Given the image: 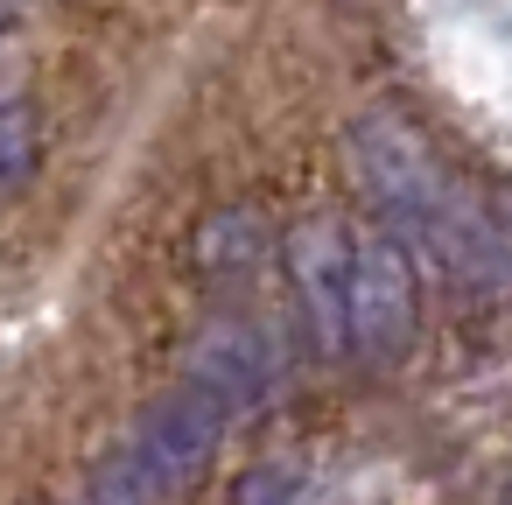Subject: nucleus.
I'll list each match as a JSON object with an SVG mask.
<instances>
[{
  "instance_id": "8",
  "label": "nucleus",
  "mask_w": 512,
  "mask_h": 505,
  "mask_svg": "<svg viewBox=\"0 0 512 505\" xmlns=\"http://www.w3.org/2000/svg\"><path fill=\"white\" fill-rule=\"evenodd\" d=\"M260 246H267V232H260L253 211H218V218L204 225V239H197V260H204L211 274H239V267L260 260Z\"/></svg>"
},
{
  "instance_id": "12",
  "label": "nucleus",
  "mask_w": 512,
  "mask_h": 505,
  "mask_svg": "<svg viewBox=\"0 0 512 505\" xmlns=\"http://www.w3.org/2000/svg\"><path fill=\"white\" fill-rule=\"evenodd\" d=\"M505 505H512V484H505Z\"/></svg>"
},
{
  "instance_id": "7",
  "label": "nucleus",
  "mask_w": 512,
  "mask_h": 505,
  "mask_svg": "<svg viewBox=\"0 0 512 505\" xmlns=\"http://www.w3.org/2000/svg\"><path fill=\"white\" fill-rule=\"evenodd\" d=\"M43 162V120L29 99H0V197H22Z\"/></svg>"
},
{
  "instance_id": "5",
  "label": "nucleus",
  "mask_w": 512,
  "mask_h": 505,
  "mask_svg": "<svg viewBox=\"0 0 512 505\" xmlns=\"http://www.w3.org/2000/svg\"><path fill=\"white\" fill-rule=\"evenodd\" d=\"M288 267H295V295L316 344L351 351V239L330 218H309L288 232Z\"/></svg>"
},
{
  "instance_id": "9",
  "label": "nucleus",
  "mask_w": 512,
  "mask_h": 505,
  "mask_svg": "<svg viewBox=\"0 0 512 505\" xmlns=\"http://www.w3.org/2000/svg\"><path fill=\"white\" fill-rule=\"evenodd\" d=\"M85 505H162V491L134 463V449H113V456H99V470L85 484Z\"/></svg>"
},
{
  "instance_id": "11",
  "label": "nucleus",
  "mask_w": 512,
  "mask_h": 505,
  "mask_svg": "<svg viewBox=\"0 0 512 505\" xmlns=\"http://www.w3.org/2000/svg\"><path fill=\"white\" fill-rule=\"evenodd\" d=\"M15 8H22V0H0V29H8V22H15Z\"/></svg>"
},
{
  "instance_id": "3",
  "label": "nucleus",
  "mask_w": 512,
  "mask_h": 505,
  "mask_svg": "<svg viewBox=\"0 0 512 505\" xmlns=\"http://www.w3.org/2000/svg\"><path fill=\"white\" fill-rule=\"evenodd\" d=\"M218 442H225V414H218L204 393H190V386L169 393V400H155V407L134 421V435H127L134 463L155 477L162 498H176L183 484H197V477L211 470Z\"/></svg>"
},
{
  "instance_id": "1",
  "label": "nucleus",
  "mask_w": 512,
  "mask_h": 505,
  "mask_svg": "<svg viewBox=\"0 0 512 505\" xmlns=\"http://www.w3.org/2000/svg\"><path fill=\"white\" fill-rule=\"evenodd\" d=\"M344 148H351V169H358L365 197H372V204L386 211V225H400V232H428L435 211H442L449 190H456V183L435 169L428 141H421L400 113H358L351 134H344Z\"/></svg>"
},
{
  "instance_id": "4",
  "label": "nucleus",
  "mask_w": 512,
  "mask_h": 505,
  "mask_svg": "<svg viewBox=\"0 0 512 505\" xmlns=\"http://www.w3.org/2000/svg\"><path fill=\"white\" fill-rule=\"evenodd\" d=\"M274 379H281V358H274L267 330H253V323H239V316L204 323L197 344H190V365H183V386L204 393L225 421H232V414H253V407L274 393Z\"/></svg>"
},
{
  "instance_id": "10",
  "label": "nucleus",
  "mask_w": 512,
  "mask_h": 505,
  "mask_svg": "<svg viewBox=\"0 0 512 505\" xmlns=\"http://www.w3.org/2000/svg\"><path fill=\"white\" fill-rule=\"evenodd\" d=\"M295 498V470H246L239 484H232V505H288Z\"/></svg>"
},
{
  "instance_id": "2",
  "label": "nucleus",
  "mask_w": 512,
  "mask_h": 505,
  "mask_svg": "<svg viewBox=\"0 0 512 505\" xmlns=\"http://www.w3.org/2000/svg\"><path fill=\"white\" fill-rule=\"evenodd\" d=\"M421 323V295H414V267L400 253V239H351V344L365 358H400L414 344Z\"/></svg>"
},
{
  "instance_id": "6",
  "label": "nucleus",
  "mask_w": 512,
  "mask_h": 505,
  "mask_svg": "<svg viewBox=\"0 0 512 505\" xmlns=\"http://www.w3.org/2000/svg\"><path fill=\"white\" fill-rule=\"evenodd\" d=\"M421 239H428V253H435L463 288H498V281L512 274V253H505L498 218H491L484 204H470L463 190H449V204L435 211V225H428Z\"/></svg>"
}]
</instances>
